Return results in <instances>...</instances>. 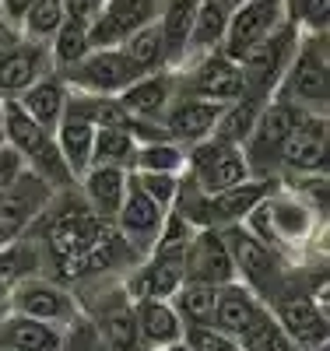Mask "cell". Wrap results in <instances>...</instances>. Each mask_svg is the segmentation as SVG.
Returning <instances> with one entry per match:
<instances>
[{"mask_svg": "<svg viewBox=\"0 0 330 351\" xmlns=\"http://www.w3.org/2000/svg\"><path fill=\"white\" fill-rule=\"evenodd\" d=\"M306 116V109L292 106L288 99L281 95H271L263 106H260V116L253 123V134L250 141L243 144V158L250 165V176L257 180H278V158H281V148L288 134L298 127V120Z\"/></svg>", "mask_w": 330, "mask_h": 351, "instance_id": "6da1fadb", "label": "cell"}, {"mask_svg": "<svg viewBox=\"0 0 330 351\" xmlns=\"http://www.w3.org/2000/svg\"><path fill=\"white\" fill-rule=\"evenodd\" d=\"M274 95L306 112H327V32H298V49Z\"/></svg>", "mask_w": 330, "mask_h": 351, "instance_id": "7a4b0ae2", "label": "cell"}, {"mask_svg": "<svg viewBox=\"0 0 330 351\" xmlns=\"http://www.w3.org/2000/svg\"><path fill=\"white\" fill-rule=\"evenodd\" d=\"M298 49V28L288 21L281 25L278 32H271L263 43H257L243 60H239V74H243V84H246V95L253 99H271L278 92V84L292 64V56Z\"/></svg>", "mask_w": 330, "mask_h": 351, "instance_id": "3957f363", "label": "cell"}, {"mask_svg": "<svg viewBox=\"0 0 330 351\" xmlns=\"http://www.w3.org/2000/svg\"><path fill=\"white\" fill-rule=\"evenodd\" d=\"M218 232L228 246L235 281H243L253 295H260L267 302L281 288V253H274L271 246L253 239L243 225H228V228H218Z\"/></svg>", "mask_w": 330, "mask_h": 351, "instance_id": "277c9868", "label": "cell"}, {"mask_svg": "<svg viewBox=\"0 0 330 351\" xmlns=\"http://www.w3.org/2000/svg\"><path fill=\"white\" fill-rule=\"evenodd\" d=\"M71 92H84V95H106L116 99L119 92H127L134 81H141L144 74L127 60L123 49H92L81 64H74L71 71L56 74Z\"/></svg>", "mask_w": 330, "mask_h": 351, "instance_id": "5b68a950", "label": "cell"}, {"mask_svg": "<svg viewBox=\"0 0 330 351\" xmlns=\"http://www.w3.org/2000/svg\"><path fill=\"white\" fill-rule=\"evenodd\" d=\"M11 313L64 330L81 316V302L74 291H67V285L36 274V278H25L11 288Z\"/></svg>", "mask_w": 330, "mask_h": 351, "instance_id": "8992f818", "label": "cell"}, {"mask_svg": "<svg viewBox=\"0 0 330 351\" xmlns=\"http://www.w3.org/2000/svg\"><path fill=\"white\" fill-rule=\"evenodd\" d=\"M281 25H288L285 0H243L228 14V32H225L222 53L239 64L257 43H263L271 32H278Z\"/></svg>", "mask_w": 330, "mask_h": 351, "instance_id": "52a82bcc", "label": "cell"}, {"mask_svg": "<svg viewBox=\"0 0 330 351\" xmlns=\"http://www.w3.org/2000/svg\"><path fill=\"white\" fill-rule=\"evenodd\" d=\"M187 152V176H193V183L204 190V193H222V190H232L239 183L250 180V165L243 158L239 148H225L215 137L207 141H197L190 144Z\"/></svg>", "mask_w": 330, "mask_h": 351, "instance_id": "ba28073f", "label": "cell"}, {"mask_svg": "<svg viewBox=\"0 0 330 351\" xmlns=\"http://www.w3.org/2000/svg\"><path fill=\"white\" fill-rule=\"evenodd\" d=\"M53 197H56V190L46 186L36 172H25L8 193H0V246L28 236V228L43 218Z\"/></svg>", "mask_w": 330, "mask_h": 351, "instance_id": "9c48e42d", "label": "cell"}, {"mask_svg": "<svg viewBox=\"0 0 330 351\" xmlns=\"http://www.w3.org/2000/svg\"><path fill=\"white\" fill-rule=\"evenodd\" d=\"M271 313L278 316V324L285 327V334L306 351H323L327 344V309H320L309 295V288L303 291H288V288H278L271 299H267Z\"/></svg>", "mask_w": 330, "mask_h": 351, "instance_id": "30bf717a", "label": "cell"}, {"mask_svg": "<svg viewBox=\"0 0 330 351\" xmlns=\"http://www.w3.org/2000/svg\"><path fill=\"white\" fill-rule=\"evenodd\" d=\"M162 4L165 0H106L102 14L88 28V43H92V49H116L137 28L155 25Z\"/></svg>", "mask_w": 330, "mask_h": 351, "instance_id": "8fae6325", "label": "cell"}, {"mask_svg": "<svg viewBox=\"0 0 330 351\" xmlns=\"http://www.w3.org/2000/svg\"><path fill=\"white\" fill-rule=\"evenodd\" d=\"M179 95H193V99L215 102V106H228V102H239L246 95V84H243V74H239L235 60H228L225 53H207L197 60L193 74H187L179 81Z\"/></svg>", "mask_w": 330, "mask_h": 351, "instance_id": "7c38bea8", "label": "cell"}, {"mask_svg": "<svg viewBox=\"0 0 330 351\" xmlns=\"http://www.w3.org/2000/svg\"><path fill=\"white\" fill-rule=\"evenodd\" d=\"M327 112H306L298 127L288 134L281 158H278V176L281 172H295V176H313V172H327Z\"/></svg>", "mask_w": 330, "mask_h": 351, "instance_id": "4fadbf2b", "label": "cell"}, {"mask_svg": "<svg viewBox=\"0 0 330 351\" xmlns=\"http://www.w3.org/2000/svg\"><path fill=\"white\" fill-rule=\"evenodd\" d=\"M165 215H169V211H162L158 204H152V200H148V197L134 186V180H130L127 197H123V204H119V211H116V218H113V228L119 232V239L130 246V253H134L137 260H144L148 253H152L155 239H158Z\"/></svg>", "mask_w": 330, "mask_h": 351, "instance_id": "5bb4252c", "label": "cell"}, {"mask_svg": "<svg viewBox=\"0 0 330 351\" xmlns=\"http://www.w3.org/2000/svg\"><path fill=\"white\" fill-rule=\"evenodd\" d=\"M183 281H197L207 288H222V285L235 281L232 256H228V246L218 228L193 232V239L183 253Z\"/></svg>", "mask_w": 330, "mask_h": 351, "instance_id": "9a60e30c", "label": "cell"}, {"mask_svg": "<svg viewBox=\"0 0 330 351\" xmlns=\"http://www.w3.org/2000/svg\"><path fill=\"white\" fill-rule=\"evenodd\" d=\"M225 106H215V102H204V99H193V95H176L172 106L165 109L162 116V134L179 144V148H190L197 141H207L218 123Z\"/></svg>", "mask_w": 330, "mask_h": 351, "instance_id": "2e32d148", "label": "cell"}, {"mask_svg": "<svg viewBox=\"0 0 330 351\" xmlns=\"http://www.w3.org/2000/svg\"><path fill=\"white\" fill-rule=\"evenodd\" d=\"M176 95H179V81L169 71H155V74H144L141 81H134L127 92H119L116 99H119V106H123L137 123L158 127Z\"/></svg>", "mask_w": 330, "mask_h": 351, "instance_id": "e0dca14e", "label": "cell"}, {"mask_svg": "<svg viewBox=\"0 0 330 351\" xmlns=\"http://www.w3.org/2000/svg\"><path fill=\"white\" fill-rule=\"evenodd\" d=\"M127 186H130V172L127 169H116V165H92L74 190H81V200L84 208L92 211L99 221H113L119 204L127 197Z\"/></svg>", "mask_w": 330, "mask_h": 351, "instance_id": "ac0fdd59", "label": "cell"}, {"mask_svg": "<svg viewBox=\"0 0 330 351\" xmlns=\"http://www.w3.org/2000/svg\"><path fill=\"white\" fill-rule=\"evenodd\" d=\"M46 74H53L49 49L21 39V46L0 60V99H21Z\"/></svg>", "mask_w": 330, "mask_h": 351, "instance_id": "d6986e66", "label": "cell"}, {"mask_svg": "<svg viewBox=\"0 0 330 351\" xmlns=\"http://www.w3.org/2000/svg\"><path fill=\"white\" fill-rule=\"evenodd\" d=\"M267 215H271V228H274L278 253L288 250V246H298V243H309L313 225H316V215H313L292 190L281 193V186H278L271 197H267Z\"/></svg>", "mask_w": 330, "mask_h": 351, "instance_id": "ffe728a7", "label": "cell"}, {"mask_svg": "<svg viewBox=\"0 0 330 351\" xmlns=\"http://www.w3.org/2000/svg\"><path fill=\"white\" fill-rule=\"evenodd\" d=\"M130 309H134V330L141 351H158L183 341V324H179V316L165 299H137L130 302Z\"/></svg>", "mask_w": 330, "mask_h": 351, "instance_id": "44dd1931", "label": "cell"}, {"mask_svg": "<svg viewBox=\"0 0 330 351\" xmlns=\"http://www.w3.org/2000/svg\"><path fill=\"white\" fill-rule=\"evenodd\" d=\"M278 186H281V180H257V176H250L246 183H239L232 190L211 193V228L243 225L246 215L257 208V204H263Z\"/></svg>", "mask_w": 330, "mask_h": 351, "instance_id": "7402d4cb", "label": "cell"}, {"mask_svg": "<svg viewBox=\"0 0 330 351\" xmlns=\"http://www.w3.org/2000/svg\"><path fill=\"white\" fill-rule=\"evenodd\" d=\"M260 306H263V299L253 295L243 281H228V285H222L215 291V324L211 327H218L222 334H228V337L239 341V337L246 334L250 319L257 316Z\"/></svg>", "mask_w": 330, "mask_h": 351, "instance_id": "603a6c76", "label": "cell"}, {"mask_svg": "<svg viewBox=\"0 0 330 351\" xmlns=\"http://www.w3.org/2000/svg\"><path fill=\"white\" fill-rule=\"evenodd\" d=\"M200 0H165L162 14H158V36L165 46V67L169 64H183L187 60V46H190V28L197 14Z\"/></svg>", "mask_w": 330, "mask_h": 351, "instance_id": "cb8c5ba5", "label": "cell"}, {"mask_svg": "<svg viewBox=\"0 0 330 351\" xmlns=\"http://www.w3.org/2000/svg\"><path fill=\"white\" fill-rule=\"evenodd\" d=\"M53 141H56V152L64 158V165L71 169L74 183L81 176L92 169V144H95V127L78 120V116H64L53 130Z\"/></svg>", "mask_w": 330, "mask_h": 351, "instance_id": "d4e9b609", "label": "cell"}, {"mask_svg": "<svg viewBox=\"0 0 330 351\" xmlns=\"http://www.w3.org/2000/svg\"><path fill=\"white\" fill-rule=\"evenodd\" d=\"M32 120L43 127V130H56V123L64 120V112H67V84L60 81L56 74H46L43 81H36L21 99H14Z\"/></svg>", "mask_w": 330, "mask_h": 351, "instance_id": "484cf974", "label": "cell"}, {"mask_svg": "<svg viewBox=\"0 0 330 351\" xmlns=\"http://www.w3.org/2000/svg\"><path fill=\"white\" fill-rule=\"evenodd\" d=\"M228 14L232 8L225 0H200L197 4V14H193V28H190V46H187V56L200 53H222V43H225V32H228Z\"/></svg>", "mask_w": 330, "mask_h": 351, "instance_id": "4316f807", "label": "cell"}, {"mask_svg": "<svg viewBox=\"0 0 330 351\" xmlns=\"http://www.w3.org/2000/svg\"><path fill=\"white\" fill-rule=\"evenodd\" d=\"M43 271H46V256L32 236H21V239H11L0 246V288L11 291L18 281L36 278Z\"/></svg>", "mask_w": 330, "mask_h": 351, "instance_id": "83f0119b", "label": "cell"}, {"mask_svg": "<svg viewBox=\"0 0 330 351\" xmlns=\"http://www.w3.org/2000/svg\"><path fill=\"white\" fill-rule=\"evenodd\" d=\"M60 341H64V330L18 313L0 324V344H8L11 351H60Z\"/></svg>", "mask_w": 330, "mask_h": 351, "instance_id": "f1b7e54d", "label": "cell"}, {"mask_svg": "<svg viewBox=\"0 0 330 351\" xmlns=\"http://www.w3.org/2000/svg\"><path fill=\"white\" fill-rule=\"evenodd\" d=\"M260 106H263V99H253V95H243L239 102H228L222 109V116H218L211 137L218 144H225V148H239V152H243V144L250 141L253 123L260 116Z\"/></svg>", "mask_w": 330, "mask_h": 351, "instance_id": "f546056e", "label": "cell"}, {"mask_svg": "<svg viewBox=\"0 0 330 351\" xmlns=\"http://www.w3.org/2000/svg\"><path fill=\"white\" fill-rule=\"evenodd\" d=\"M215 291L218 288H207V285H197V281H183L176 291H172V313L179 316V324L187 327H211L215 324Z\"/></svg>", "mask_w": 330, "mask_h": 351, "instance_id": "4dcf8cb0", "label": "cell"}, {"mask_svg": "<svg viewBox=\"0 0 330 351\" xmlns=\"http://www.w3.org/2000/svg\"><path fill=\"white\" fill-rule=\"evenodd\" d=\"M239 344H243V351H306L285 334V327L278 324V316L271 313L267 302L257 309V316L250 319V327L239 337Z\"/></svg>", "mask_w": 330, "mask_h": 351, "instance_id": "1f68e13d", "label": "cell"}, {"mask_svg": "<svg viewBox=\"0 0 330 351\" xmlns=\"http://www.w3.org/2000/svg\"><path fill=\"white\" fill-rule=\"evenodd\" d=\"M183 169H187V152L169 137L141 141L130 165V172H165V176H183Z\"/></svg>", "mask_w": 330, "mask_h": 351, "instance_id": "d6a6232c", "label": "cell"}, {"mask_svg": "<svg viewBox=\"0 0 330 351\" xmlns=\"http://www.w3.org/2000/svg\"><path fill=\"white\" fill-rule=\"evenodd\" d=\"M49 64H53V74H64L71 71L74 64H81L88 53H92V43H88V28L84 25H74V21H64L56 28V36L49 39Z\"/></svg>", "mask_w": 330, "mask_h": 351, "instance_id": "836d02e7", "label": "cell"}, {"mask_svg": "<svg viewBox=\"0 0 330 351\" xmlns=\"http://www.w3.org/2000/svg\"><path fill=\"white\" fill-rule=\"evenodd\" d=\"M119 49L127 53V60H130L141 74L165 71V46H162V36H158V25L137 28L134 36H127L123 43H119Z\"/></svg>", "mask_w": 330, "mask_h": 351, "instance_id": "e575fe53", "label": "cell"}, {"mask_svg": "<svg viewBox=\"0 0 330 351\" xmlns=\"http://www.w3.org/2000/svg\"><path fill=\"white\" fill-rule=\"evenodd\" d=\"M64 25V8L60 0H36L18 21V32L25 43H36V46H49V39L56 36V28Z\"/></svg>", "mask_w": 330, "mask_h": 351, "instance_id": "d590c367", "label": "cell"}, {"mask_svg": "<svg viewBox=\"0 0 330 351\" xmlns=\"http://www.w3.org/2000/svg\"><path fill=\"white\" fill-rule=\"evenodd\" d=\"M134 152H137L134 134H127V130H95L92 165H116V169H127L130 172Z\"/></svg>", "mask_w": 330, "mask_h": 351, "instance_id": "8d00e7d4", "label": "cell"}, {"mask_svg": "<svg viewBox=\"0 0 330 351\" xmlns=\"http://www.w3.org/2000/svg\"><path fill=\"white\" fill-rule=\"evenodd\" d=\"M134 186L158 204L162 211H172V200H176V190H179V176H165V172H130Z\"/></svg>", "mask_w": 330, "mask_h": 351, "instance_id": "74e56055", "label": "cell"}, {"mask_svg": "<svg viewBox=\"0 0 330 351\" xmlns=\"http://www.w3.org/2000/svg\"><path fill=\"white\" fill-rule=\"evenodd\" d=\"M285 4H288V21L298 32H327L330 0H285Z\"/></svg>", "mask_w": 330, "mask_h": 351, "instance_id": "f35d334b", "label": "cell"}, {"mask_svg": "<svg viewBox=\"0 0 330 351\" xmlns=\"http://www.w3.org/2000/svg\"><path fill=\"white\" fill-rule=\"evenodd\" d=\"M183 344L190 351H243V344L228 334H222L218 327H187Z\"/></svg>", "mask_w": 330, "mask_h": 351, "instance_id": "ab89813d", "label": "cell"}, {"mask_svg": "<svg viewBox=\"0 0 330 351\" xmlns=\"http://www.w3.org/2000/svg\"><path fill=\"white\" fill-rule=\"evenodd\" d=\"M28 172V165H25V158L11 148V144H0V193H8L21 176Z\"/></svg>", "mask_w": 330, "mask_h": 351, "instance_id": "60d3db41", "label": "cell"}, {"mask_svg": "<svg viewBox=\"0 0 330 351\" xmlns=\"http://www.w3.org/2000/svg\"><path fill=\"white\" fill-rule=\"evenodd\" d=\"M102 4L106 0H60L64 21H74V25H84V28L95 25V18L102 14Z\"/></svg>", "mask_w": 330, "mask_h": 351, "instance_id": "b9f144b4", "label": "cell"}, {"mask_svg": "<svg viewBox=\"0 0 330 351\" xmlns=\"http://www.w3.org/2000/svg\"><path fill=\"white\" fill-rule=\"evenodd\" d=\"M21 46V32H18V25H11L8 18H0V60H4L8 53H14Z\"/></svg>", "mask_w": 330, "mask_h": 351, "instance_id": "7bdbcfd3", "label": "cell"}, {"mask_svg": "<svg viewBox=\"0 0 330 351\" xmlns=\"http://www.w3.org/2000/svg\"><path fill=\"white\" fill-rule=\"evenodd\" d=\"M36 0H0V18H8L11 25H18L21 21V14L32 8Z\"/></svg>", "mask_w": 330, "mask_h": 351, "instance_id": "ee69618b", "label": "cell"}, {"mask_svg": "<svg viewBox=\"0 0 330 351\" xmlns=\"http://www.w3.org/2000/svg\"><path fill=\"white\" fill-rule=\"evenodd\" d=\"M11 316V291L8 288H0V324Z\"/></svg>", "mask_w": 330, "mask_h": 351, "instance_id": "f6af8a7d", "label": "cell"}, {"mask_svg": "<svg viewBox=\"0 0 330 351\" xmlns=\"http://www.w3.org/2000/svg\"><path fill=\"white\" fill-rule=\"evenodd\" d=\"M158 351H190L183 341H176V344H169V348H158Z\"/></svg>", "mask_w": 330, "mask_h": 351, "instance_id": "bcb514c9", "label": "cell"}, {"mask_svg": "<svg viewBox=\"0 0 330 351\" xmlns=\"http://www.w3.org/2000/svg\"><path fill=\"white\" fill-rule=\"evenodd\" d=\"M0 144H4V99H0Z\"/></svg>", "mask_w": 330, "mask_h": 351, "instance_id": "7dc6e473", "label": "cell"}, {"mask_svg": "<svg viewBox=\"0 0 330 351\" xmlns=\"http://www.w3.org/2000/svg\"><path fill=\"white\" fill-rule=\"evenodd\" d=\"M225 4H228V8H235V4H243V0H225Z\"/></svg>", "mask_w": 330, "mask_h": 351, "instance_id": "c3c4849f", "label": "cell"}, {"mask_svg": "<svg viewBox=\"0 0 330 351\" xmlns=\"http://www.w3.org/2000/svg\"><path fill=\"white\" fill-rule=\"evenodd\" d=\"M0 351H11V348H8V344H0Z\"/></svg>", "mask_w": 330, "mask_h": 351, "instance_id": "681fc988", "label": "cell"}]
</instances>
